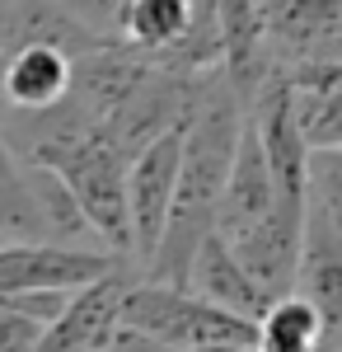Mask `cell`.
Wrapping results in <instances>:
<instances>
[{
	"mask_svg": "<svg viewBox=\"0 0 342 352\" xmlns=\"http://www.w3.org/2000/svg\"><path fill=\"white\" fill-rule=\"evenodd\" d=\"M117 329L146 333L169 352H197V348H220V343L253 348L249 320H235V315L216 310L207 300L174 292V287H155L146 277L127 282V292L117 300Z\"/></svg>",
	"mask_w": 342,
	"mask_h": 352,
	"instance_id": "6da1fadb",
	"label": "cell"
},
{
	"mask_svg": "<svg viewBox=\"0 0 342 352\" xmlns=\"http://www.w3.org/2000/svg\"><path fill=\"white\" fill-rule=\"evenodd\" d=\"M38 164H47L71 188L80 217L89 221L99 249L127 263V160L99 132H89L80 141H71V146L52 151Z\"/></svg>",
	"mask_w": 342,
	"mask_h": 352,
	"instance_id": "7a4b0ae2",
	"label": "cell"
},
{
	"mask_svg": "<svg viewBox=\"0 0 342 352\" xmlns=\"http://www.w3.org/2000/svg\"><path fill=\"white\" fill-rule=\"evenodd\" d=\"M127 268L113 254L56 249V244H0V300L10 296H76Z\"/></svg>",
	"mask_w": 342,
	"mask_h": 352,
	"instance_id": "3957f363",
	"label": "cell"
},
{
	"mask_svg": "<svg viewBox=\"0 0 342 352\" xmlns=\"http://www.w3.org/2000/svg\"><path fill=\"white\" fill-rule=\"evenodd\" d=\"M272 66H338L342 0H253Z\"/></svg>",
	"mask_w": 342,
	"mask_h": 352,
	"instance_id": "277c9868",
	"label": "cell"
},
{
	"mask_svg": "<svg viewBox=\"0 0 342 352\" xmlns=\"http://www.w3.org/2000/svg\"><path fill=\"white\" fill-rule=\"evenodd\" d=\"M183 127V122H179ZM179 127L150 141L132 164H127V263L146 268L159 244L174 184H179Z\"/></svg>",
	"mask_w": 342,
	"mask_h": 352,
	"instance_id": "5b68a950",
	"label": "cell"
},
{
	"mask_svg": "<svg viewBox=\"0 0 342 352\" xmlns=\"http://www.w3.org/2000/svg\"><path fill=\"white\" fill-rule=\"evenodd\" d=\"M300 221H305V207H290V202H277L263 221H253L249 230H239L235 240H220L230 249L244 277L258 287V296L272 305L295 292V263H300Z\"/></svg>",
	"mask_w": 342,
	"mask_h": 352,
	"instance_id": "8992f818",
	"label": "cell"
},
{
	"mask_svg": "<svg viewBox=\"0 0 342 352\" xmlns=\"http://www.w3.org/2000/svg\"><path fill=\"white\" fill-rule=\"evenodd\" d=\"M127 282H132V272L117 268V272H108L104 282L76 292L66 300V310L38 333L33 352H104V343L117 329V300L127 292Z\"/></svg>",
	"mask_w": 342,
	"mask_h": 352,
	"instance_id": "52a82bcc",
	"label": "cell"
},
{
	"mask_svg": "<svg viewBox=\"0 0 342 352\" xmlns=\"http://www.w3.org/2000/svg\"><path fill=\"white\" fill-rule=\"evenodd\" d=\"M272 207H277V188H272L267 160H263V151H258V136H253L249 118H244V132H239L230 174H225L220 197H216L211 235H216V240H235L239 230H249L253 221H263Z\"/></svg>",
	"mask_w": 342,
	"mask_h": 352,
	"instance_id": "ba28073f",
	"label": "cell"
},
{
	"mask_svg": "<svg viewBox=\"0 0 342 352\" xmlns=\"http://www.w3.org/2000/svg\"><path fill=\"white\" fill-rule=\"evenodd\" d=\"M183 292L197 296V300H207V305H216V310H225V315H235V320H249V324H258L263 310H267V300L258 296V287L244 277V268L230 258V249L216 240V235H207L202 249L192 254Z\"/></svg>",
	"mask_w": 342,
	"mask_h": 352,
	"instance_id": "9c48e42d",
	"label": "cell"
},
{
	"mask_svg": "<svg viewBox=\"0 0 342 352\" xmlns=\"http://www.w3.org/2000/svg\"><path fill=\"white\" fill-rule=\"evenodd\" d=\"M0 89H5L10 118L47 113L71 89V56L52 52V47H19L0 66Z\"/></svg>",
	"mask_w": 342,
	"mask_h": 352,
	"instance_id": "30bf717a",
	"label": "cell"
},
{
	"mask_svg": "<svg viewBox=\"0 0 342 352\" xmlns=\"http://www.w3.org/2000/svg\"><path fill=\"white\" fill-rule=\"evenodd\" d=\"M24 184L28 197H33V212H38V230H43V244H56V249H89V254H104L89 221L80 217L71 188L56 179L47 164H24Z\"/></svg>",
	"mask_w": 342,
	"mask_h": 352,
	"instance_id": "8fae6325",
	"label": "cell"
},
{
	"mask_svg": "<svg viewBox=\"0 0 342 352\" xmlns=\"http://www.w3.org/2000/svg\"><path fill=\"white\" fill-rule=\"evenodd\" d=\"M253 352H338L323 338L315 305L300 296H282L253 324Z\"/></svg>",
	"mask_w": 342,
	"mask_h": 352,
	"instance_id": "7c38bea8",
	"label": "cell"
},
{
	"mask_svg": "<svg viewBox=\"0 0 342 352\" xmlns=\"http://www.w3.org/2000/svg\"><path fill=\"white\" fill-rule=\"evenodd\" d=\"M187 19H192V0H132L117 43L141 56H150V61H159L183 38Z\"/></svg>",
	"mask_w": 342,
	"mask_h": 352,
	"instance_id": "4fadbf2b",
	"label": "cell"
},
{
	"mask_svg": "<svg viewBox=\"0 0 342 352\" xmlns=\"http://www.w3.org/2000/svg\"><path fill=\"white\" fill-rule=\"evenodd\" d=\"M0 244H43L38 212L24 184V164L10 155V146L0 141Z\"/></svg>",
	"mask_w": 342,
	"mask_h": 352,
	"instance_id": "5bb4252c",
	"label": "cell"
},
{
	"mask_svg": "<svg viewBox=\"0 0 342 352\" xmlns=\"http://www.w3.org/2000/svg\"><path fill=\"white\" fill-rule=\"evenodd\" d=\"M61 10H66L84 33H94L99 43H117L132 0H61Z\"/></svg>",
	"mask_w": 342,
	"mask_h": 352,
	"instance_id": "9a60e30c",
	"label": "cell"
},
{
	"mask_svg": "<svg viewBox=\"0 0 342 352\" xmlns=\"http://www.w3.org/2000/svg\"><path fill=\"white\" fill-rule=\"evenodd\" d=\"M19 52V0H0V56Z\"/></svg>",
	"mask_w": 342,
	"mask_h": 352,
	"instance_id": "2e32d148",
	"label": "cell"
},
{
	"mask_svg": "<svg viewBox=\"0 0 342 352\" xmlns=\"http://www.w3.org/2000/svg\"><path fill=\"white\" fill-rule=\"evenodd\" d=\"M104 352H169V348H159L155 338L132 333V329H113V338L104 343Z\"/></svg>",
	"mask_w": 342,
	"mask_h": 352,
	"instance_id": "e0dca14e",
	"label": "cell"
},
{
	"mask_svg": "<svg viewBox=\"0 0 342 352\" xmlns=\"http://www.w3.org/2000/svg\"><path fill=\"white\" fill-rule=\"evenodd\" d=\"M197 352H253V348H235V343H220V348H197Z\"/></svg>",
	"mask_w": 342,
	"mask_h": 352,
	"instance_id": "ac0fdd59",
	"label": "cell"
},
{
	"mask_svg": "<svg viewBox=\"0 0 342 352\" xmlns=\"http://www.w3.org/2000/svg\"><path fill=\"white\" fill-rule=\"evenodd\" d=\"M0 66H5V56H0ZM10 122V109H5V89H0V127Z\"/></svg>",
	"mask_w": 342,
	"mask_h": 352,
	"instance_id": "d6986e66",
	"label": "cell"
}]
</instances>
